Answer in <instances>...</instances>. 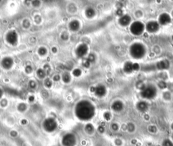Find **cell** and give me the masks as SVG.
<instances>
[{"label": "cell", "instance_id": "1", "mask_svg": "<svg viewBox=\"0 0 173 146\" xmlns=\"http://www.w3.org/2000/svg\"><path fill=\"white\" fill-rule=\"evenodd\" d=\"M75 115L82 121H88L92 119L95 114V109L90 101L83 100L79 101L75 106Z\"/></svg>", "mask_w": 173, "mask_h": 146}, {"label": "cell", "instance_id": "2", "mask_svg": "<svg viewBox=\"0 0 173 146\" xmlns=\"http://www.w3.org/2000/svg\"><path fill=\"white\" fill-rule=\"evenodd\" d=\"M130 55L135 59H141L144 56L145 50V48L141 43H134L130 47Z\"/></svg>", "mask_w": 173, "mask_h": 146}, {"label": "cell", "instance_id": "3", "mask_svg": "<svg viewBox=\"0 0 173 146\" xmlns=\"http://www.w3.org/2000/svg\"><path fill=\"white\" fill-rule=\"evenodd\" d=\"M143 98L145 99H152L157 95V89L152 85H148L144 87L141 92Z\"/></svg>", "mask_w": 173, "mask_h": 146}, {"label": "cell", "instance_id": "4", "mask_svg": "<svg viewBox=\"0 0 173 146\" xmlns=\"http://www.w3.org/2000/svg\"><path fill=\"white\" fill-rule=\"evenodd\" d=\"M57 123L56 120L53 118H48L43 121V128L45 131L51 133L57 129Z\"/></svg>", "mask_w": 173, "mask_h": 146}, {"label": "cell", "instance_id": "5", "mask_svg": "<svg viewBox=\"0 0 173 146\" xmlns=\"http://www.w3.org/2000/svg\"><path fill=\"white\" fill-rule=\"evenodd\" d=\"M62 143L64 146H75L76 139L73 134L68 133L63 137Z\"/></svg>", "mask_w": 173, "mask_h": 146}, {"label": "cell", "instance_id": "6", "mask_svg": "<svg viewBox=\"0 0 173 146\" xmlns=\"http://www.w3.org/2000/svg\"><path fill=\"white\" fill-rule=\"evenodd\" d=\"M144 29V26L140 22H135L130 26V31L133 34L136 35L141 34Z\"/></svg>", "mask_w": 173, "mask_h": 146}, {"label": "cell", "instance_id": "7", "mask_svg": "<svg viewBox=\"0 0 173 146\" xmlns=\"http://www.w3.org/2000/svg\"><path fill=\"white\" fill-rule=\"evenodd\" d=\"M6 40L11 45H15L17 43L18 35L16 31H11L6 35Z\"/></svg>", "mask_w": 173, "mask_h": 146}, {"label": "cell", "instance_id": "8", "mask_svg": "<svg viewBox=\"0 0 173 146\" xmlns=\"http://www.w3.org/2000/svg\"><path fill=\"white\" fill-rule=\"evenodd\" d=\"M87 51L88 48L87 45H85V44H81V45H80L79 46H78V48H76V55L78 57H83L87 53Z\"/></svg>", "mask_w": 173, "mask_h": 146}, {"label": "cell", "instance_id": "9", "mask_svg": "<svg viewBox=\"0 0 173 146\" xmlns=\"http://www.w3.org/2000/svg\"><path fill=\"white\" fill-rule=\"evenodd\" d=\"M94 93L98 97H102V96H105L106 94V88H105V86H103V85L97 86L95 88Z\"/></svg>", "mask_w": 173, "mask_h": 146}, {"label": "cell", "instance_id": "10", "mask_svg": "<svg viewBox=\"0 0 173 146\" xmlns=\"http://www.w3.org/2000/svg\"><path fill=\"white\" fill-rule=\"evenodd\" d=\"M13 60L10 57H5L2 61V65L4 69H9L12 67L13 65Z\"/></svg>", "mask_w": 173, "mask_h": 146}, {"label": "cell", "instance_id": "11", "mask_svg": "<svg viewBox=\"0 0 173 146\" xmlns=\"http://www.w3.org/2000/svg\"><path fill=\"white\" fill-rule=\"evenodd\" d=\"M159 28L158 23L155 22V21H151L149 22L148 25H147V29L149 32L154 33L156 32V31H158Z\"/></svg>", "mask_w": 173, "mask_h": 146}, {"label": "cell", "instance_id": "12", "mask_svg": "<svg viewBox=\"0 0 173 146\" xmlns=\"http://www.w3.org/2000/svg\"><path fill=\"white\" fill-rule=\"evenodd\" d=\"M112 108L114 111L116 112H119L123 109V104L121 101H116L112 105Z\"/></svg>", "mask_w": 173, "mask_h": 146}, {"label": "cell", "instance_id": "13", "mask_svg": "<svg viewBox=\"0 0 173 146\" xmlns=\"http://www.w3.org/2000/svg\"><path fill=\"white\" fill-rule=\"evenodd\" d=\"M159 22L161 25H166L170 22V18L166 14H163L159 18Z\"/></svg>", "mask_w": 173, "mask_h": 146}, {"label": "cell", "instance_id": "14", "mask_svg": "<svg viewBox=\"0 0 173 146\" xmlns=\"http://www.w3.org/2000/svg\"><path fill=\"white\" fill-rule=\"evenodd\" d=\"M124 70L125 71V72L127 73L132 72L133 70H135V65L132 64V63H130V62H128V63H127L125 65H124Z\"/></svg>", "mask_w": 173, "mask_h": 146}, {"label": "cell", "instance_id": "15", "mask_svg": "<svg viewBox=\"0 0 173 146\" xmlns=\"http://www.w3.org/2000/svg\"><path fill=\"white\" fill-rule=\"evenodd\" d=\"M130 21V18L129 16H123L120 18V23L122 25L126 26L127 25H129Z\"/></svg>", "mask_w": 173, "mask_h": 146}, {"label": "cell", "instance_id": "16", "mask_svg": "<svg viewBox=\"0 0 173 146\" xmlns=\"http://www.w3.org/2000/svg\"><path fill=\"white\" fill-rule=\"evenodd\" d=\"M148 104H147L145 102L142 101V102H140V103H139L138 104H137V109H138L140 111L144 112V111H145L147 109H148Z\"/></svg>", "mask_w": 173, "mask_h": 146}, {"label": "cell", "instance_id": "17", "mask_svg": "<svg viewBox=\"0 0 173 146\" xmlns=\"http://www.w3.org/2000/svg\"><path fill=\"white\" fill-rule=\"evenodd\" d=\"M79 28V23L78 21H72L70 23V29L72 31H76Z\"/></svg>", "mask_w": 173, "mask_h": 146}, {"label": "cell", "instance_id": "18", "mask_svg": "<svg viewBox=\"0 0 173 146\" xmlns=\"http://www.w3.org/2000/svg\"><path fill=\"white\" fill-rule=\"evenodd\" d=\"M37 75L39 78L43 79L45 77V75H46V72L45 71L44 69H39L37 70Z\"/></svg>", "mask_w": 173, "mask_h": 146}, {"label": "cell", "instance_id": "19", "mask_svg": "<svg viewBox=\"0 0 173 146\" xmlns=\"http://www.w3.org/2000/svg\"><path fill=\"white\" fill-rule=\"evenodd\" d=\"M62 80H63L64 82H66V83H68V82H69L70 80V75H69L68 74H67V73H66V74H64L63 76H62Z\"/></svg>", "mask_w": 173, "mask_h": 146}, {"label": "cell", "instance_id": "20", "mask_svg": "<svg viewBox=\"0 0 173 146\" xmlns=\"http://www.w3.org/2000/svg\"><path fill=\"white\" fill-rule=\"evenodd\" d=\"M39 54L40 55H41V56H44L45 54L47 53V50L46 48H44V47H41V48H40L39 49Z\"/></svg>", "mask_w": 173, "mask_h": 146}, {"label": "cell", "instance_id": "21", "mask_svg": "<svg viewBox=\"0 0 173 146\" xmlns=\"http://www.w3.org/2000/svg\"><path fill=\"white\" fill-rule=\"evenodd\" d=\"M86 14H87V15L88 16H89V17H91V16H93L94 14H95V12H94V10H93V9H91V8H89V9H88V10L86 11Z\"/></svg>", "mask_w": 173, "mask_h": 146}, {"label": "cell", "instance_id": "22", "mask_svg": "<svg viewBox=\"0 0 173 146\" xmlns=\"http://www.w3.org/2000/svg\"><path fill=\"white\" fill-rule=\"evenodd\" d=\"M163 145L164 146H173V144L171 141H170V140L167 139L164 141Z\"/></svg>", "mask_w": 173, "mask_h": 146}, {"label": "cell", "instance_id": "23", "mask_svg": "<svg viewBox=\"0 0 173 146\" xmlns=\"http://www.w3.org/2000/svg\"><path fill=\"white\" fill-rule=\"evenodd\" d=\"M81 70L78 69H76L73 71V75L75 76H76V77H78V76H79L80 75H81Z\"/></svg>", "mask_w": 173, "mask_h": 146}, {"label": "cell", "instance_id": "24", "mask_svg": "<svg viewBox=\"0 0 173 146\" xmlns=\"http://www.w3.org/2000/svg\"><path fill=\"white\" fill-rule=\"evenodd\" d=\"M51 84H52V83H51V82L49 80V79H48V80L45 81V85L47 87H50L51 86Z\"/></svg>", "mask_w": 173, "mask_h": 146}, {"label": "cell", "instance_id": "25", "mask_svg": "<svg viewBox=\"0 0 173 146\" xmlns=\"http://www.w3.org/2000/svg\"><path fill=\"white\" fill-rule=\"evenodd\" d=\"M116 13H117L118 15H121L122 14V10H118L117 12H116Z\"/></svg>", "mask_w": 173, "mask_h": 146}, {"label": "cell", "instance_id": "26", "mask_svg": "<svg viewBox=\"0 0 173 146\" xmlns=\"http://www.w3.org/2000/svg\"><path fill=\"white\" fill-rule=\"evenodd\" d=\"M2 95H3V93H2V90H1V89H0V99L2 98Z\"/></svg>", "mask_w": 173, "mask_h": 146}, {"label": "cell", "instance_id": "27", "mask_svg": "<svg viewBox=\"0 0 173 146\" xmlns=\"http://www.w3.org/2000/svg\"><path fill=\"white\" fill-rule=\"evenodd\" d=\"M172 140H173V135H172Z\"/></svg>", "mask_w": 173, "mask_h": 146}, {"label": "cell", "instance_id": "28", "mask_svg": "<svg viewBox=\"0 0 173 146\" xmlns=\"http://www.w3.org/2000/svg\"><path fill=\"white\" fill-rule=\"evenodd\" d=\"M0 2H1V0H0Z\"/></svg>", "mask_w": 173, "mask_h": 146}]
</instances>
